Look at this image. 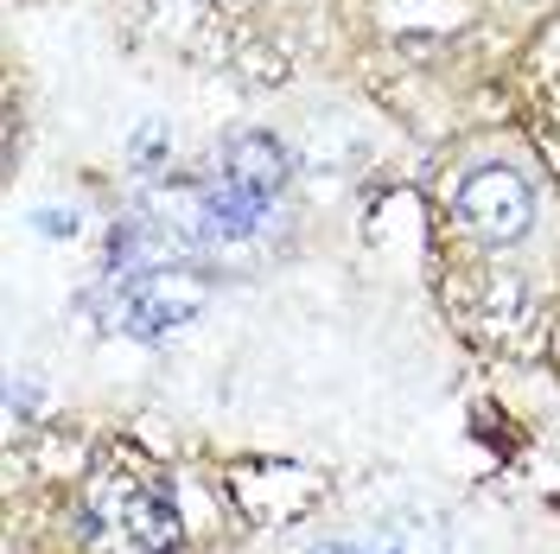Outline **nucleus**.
<instances>
[{
	"label": "nucleus",
	"instance_id": "39448f33",
	"mask_svg": "<svg viewBox=\"0 0 560 554\" xmlns=\"http://www.w3.org/2000/svg\"><path fill=\"white\" fill-rule=\"evenodd\" d=\"M313 554H357V549H313Z\"/></svg>",
	"mask_w": 560,
	"mask_h": 554
},
{
	"label": "nucleus",
	"instance_id": "7ed1b4c3",
	"mask_svg": "<svg viewBox=\"0 0 560 554\" xmlns=\"http://www.w3.org/2000/svg\"><path fill=\"white\" fill-rule=\"evenodd\" d=\"M458 217L485 236V243H523L535 223V192L516 166H471L458 185Z\"/></svg>",
	"mask_w": 560,
	"mask_h": 554
},
{
	"label": "nucleus",
	"instance_id": "20e7f679",
	"mask_svg": "<svg viewBox=\"0 0 560 554\" xmlns=\"http://www.w3.org/2000/svg\"><path fill=\"white\" fill-rule=\"evenodd\" d=\"M205 312V275H191L185 262H160L147 275L128 280V300H121V325L135 338H166L178 325H191Z\"/></svg>",
	"mask_w": 560,
	"mask_h": 554
},
{
	"label": "nucleus",
	"instance_id": "f257e3e1",
	"mask_svg": "<svg viewBox=\"0 0 560 554\" xmlns=\"http://www.w3.org/2000/svg\"><path fill=\"white\" fill-rule=\"evenodd\" d=\"M287 185V153H280L275 135H236L223 153H217V178H210V223L217 230H248L261 210L280 198Z\"/></svg>",
	"mask_w": 560,
	"mask_h": 554
},
{
	"label": "nucleus",
	"instance_id": "f03ea898",
	"mask_svg": "<svg viewBox=\"0 0 560 554\" xmlns=\"http://www.w3.org/2000/svg\"><path fill=\"white\" fill-rule=\"evenodd\" d=\"M90 522H96V542H115L121 554H173L185 542V522L160 485L115 490L103 510L90 504Z\"/></svg>",
	"mask_w": 560,
	"mask_h": 554
}]
</instances>
